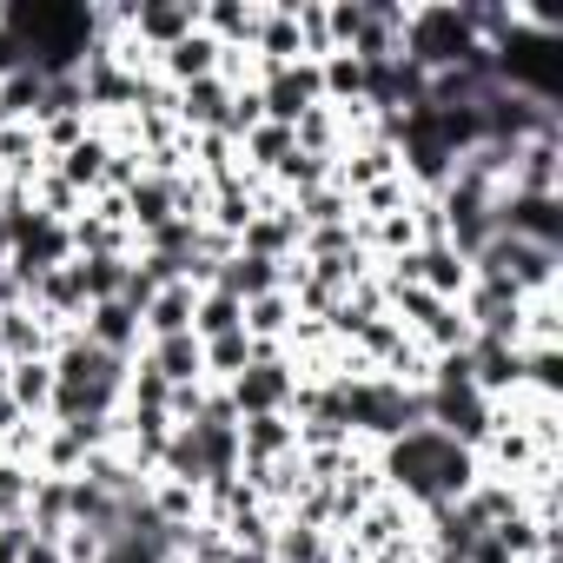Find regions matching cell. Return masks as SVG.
<instances>
[{"mask_svg":"<svg viewBox=\"0 0 563 563\" xmlns=\"http://www.w3.org/2000/svg\"><path fill=\"white\" fill-rule=\"evenodd\" d=\"M126 265H133V258H74V278H80L87 306H100V299H120V286H126Z\"/></svg>","mask_w":563,"mask_h":563,"instance_id":"36","label":"cell"},{"mask_svg":"<svg viewBox=\"0 0 563 563\" xmlns=\"http://www.w3.org/2000/svg\"><path fill=\"white\" fill-rule=\"evenodd\" d=\"M0 385H8V398H14L21 418H41V424H47V411H54V365H47V358L8 365V372H0Z\"/></svg>","mask_w":563,"mask_h":563,"instance_id":"20","label":"cell"},{"mask_svg":"<svg viewBox=\"0 0 563 563\" xmlns=\"http://www.w3.org/2000/svg\"><path fill=\"white\" fill-rule=\"evenodd\" d=\"M199 27V0H126V34L159 60L166 47H179Z\"/></svg>","mask_w":563,"mask_h":563,"instance_id":"4","label":"cell"},{"mask_svg":"<svg viewBox=\"0 0 563 563\" xmlns=\"http://www.w3.org/2000/svg\"><path fill=\"white\" fill-rule=\"evenodd\" d=\"M292 27H299V54H306V60H325V54H332L325 0H292Z\"/></svg>","mask_w":563,"mask_h":563,"instance_id":"39","label":"cell"},{"mask_svg":"<svg viewBox=\"0 0 563 563\" xmlns=\"http://www.w3.org/2000/svg\"><path fill=\"white\" fill-rule=\"evenodd\" d=\"M471 385H477L490 405L510 398V391L523 385V352L504 345V339H471Z\"/></svg>","mask_w":563,"mask_h":563,"instance_id":"13","label":"cell"},{"mask_svg":"<svg viewBox=\"0 0 563 563\" xmlns=\"http://www.w3.org/2000/svg\"><path fill=\"white\" fill-rule=\"evenodd\" d=\"M232 556V537L219 530V523H179L173 530V563H225Z\"/></svg>","mask_w":563,"mask_h":563,"instance_id":"31","label":"cell"},{"mask_svg":"<svg viewBox=\"0 0 563 563\" xmlns=\"http://www.w3.org/2000/svg\"><path fill=\"white\" fill-rule=\"evenodd\" d=\"M206 385H232L245 365H252V339L245 332H225V339H206Z\"/></svg>","mask_w":563,"mask_h":563,"instance_id":"35","label":"cell"},{"mask_svg":"<svg viewBox=\"0 0 563 563\" xmlns=\"http://www.w3.org/2000/svg\"><path fill=\"white\" fill-rule=\"evenodd\" d=\"M484 41L471 34V14H464V0H418V8L405 14V67H418L424 80L431 74H451L477 54Z\"/></svg>","mask_w":563,"mask_h":563,"instance_id":"2","label":"cell"},{"mask_svg":"<svg viewBox=\"0 0 563 563\" xmlns=\"http://www.w3.org/2000/svg\"><path fill=\"white\" fill-rule=\"evenodd\" d=\"M126 219H133V239L159 232V225L173 219V179H159V173H140V179L126 186Z\"/></svg>","mask_w":563,"mask_h":563,"instance_id":"24","label":"cell"},{"mask_svg":"<svg viewBox=\"0 0 563 563\" xmlns=\"http://www.w3.org/2000/svg\"><path fill=\"white\" fill-rule=\"evenodd\" d=\"M278 265H286V258H258V252H232V258L219 265V278H212V286H219V292H232L239 306H252V299H265V292H286V286H278Z\"/></svg>","mask_w":563,"mask_h":563,"instance_id":"16","label":"cell"},{"mask_svg":"<svg viewBox=\"0 0 563 563\" xmlns=\"http://www.w3.org/2000/svg\"><path fill=\"white\" fill-rule=\"evenodd\" d=\"M67 484L74 477H34V497H27V530L34 537H60L67 530Z\"/></svg>","mask_w":563,"mask_h":563,"instance_id":"30","label":"cell"},{"mask_svg":"<svg viewBox=\"0 0 563 563\" xmlns=\"http://www.w3.org/2000/svg\"><path fill=\"white\" fill-rule=\"evenodd\" d=\"M292 325H299L292 292H265V299H252V306H245V339H258V345H286V339H292Z\"/></svg>","mask_w":563,"mask_h":563,"instance_id":"27","label":"cell"},{"mask_svg":"<svg viewBox=\"0 0 563 563\" xmlns=\"http://www.w3.org/2000/svg\"><path fill=\"white\" fill-rule=\"evenodd\" d=\"M54 332H47V319L34 312V306H8L0 312V352H8V365H21V358H54Z\"/></svg>","mask_w":563,"mask_h":563,"instance_id":"18","label":"cell"},{"mask_svg":"<svg viewBox=\"0 0 563 563\" xmlns=\"http://www.w3.org/2000/svg\"><path fill=\"white\" fill-rule=\"evenodd\" d=\"M471 278H504L517 299L563 292V245H530V239L490 232V239L471 252Z\"/></svg>","mask_w":563,"mask_h":563,"instance_id":"3","label":"cell"},{"mask_svg":"<svg viewBox=\"0 0 563 563\" xmlns=\"http://www.w3.org/2000/svg\"><path fill=\"white\" fill-rule=\"evenodd\" d=\"M345 537L358 543V556H378V550H391L398 537H418V504H405L398 490H378V497L365 504V517H358Z\"/></svg>","mask_w":563,"mask_h":563,"instance_id":"9","label":"cell"},{"mask_svg":"<svg viewBox=\"0 0 563 563\" xmlns=\"http://www.w3.org/2000/svg\"><path fill=\"white\" fill-rule=\"evenodd\" d=\"M146 510L166 530H179V523H199L206 517V490L199 484H179V477H146Z\"/></svg>","mask_w":563,"mask_h":563,"instance_id":"22","label":"cell"},{"mask_svg":"<svg viewBox=\"0 0 563 563\" xmlns=\"http://www.w3.org/2000/svg\"><path fill=\"white\" fill-rule=\"evenodd\" d=\"M517 345H563V292H537L517 312Z\"/></svg>","mask_w":563,"mask_h":563,"instance_id":"29","label":"cell"},{"mask_svg":"<svg viewBox=\"0 0 563 563\" xmlns=\"http://www.w3.org/2000/svg\"><path fill=\"white\" fill-rule=\"evenodd\" d=\"M252 60H258V74L306 60V54H299V27H292V0H265L258 34H252ZM252 87H258V80H252Z\"/></svg>","mask_w":563,"mask_h":563,"instance_id":"12","label":"cell"},{"mask_svg":"<svg viewBox=\"0 0 563 563\" xmlns=\"http://www.w3.org/2000/svg\"><path fill=\"white\" fill-rule=\"evenodd\" d=\"M140 358H146L166 385H206V352H199L192 332H179V339H146Z\"/></svg>","mask_w":563,"mask_h":563,"instance_id":"21","label":"cell"},{"mask_svg":"<svg viewBox=\"0 0 563 563\" xmlns=\"http://www.w3.org/2000/svg\"><path fill=\"white\" fill-rule=\"evenodd\" d=\"M192 431V444H199V464H206V484H225V477H239V424H186Z\"/></svg>","mask_w":563,"mask_h":563,"instance_id":"26","label":"cell"},{"mask_svg":"<svg viewBox=\"0 0 563 563\" xmlns=\"http://www.w3.org/2000/svg\"><path fill=\"white\" fill-rule=\"evenodd\" d=\"M80 332L100 345V352H113V358H140L146 352V332H140V312L126 306V299H100V306H87V319H80Z\"/></svg>","mask_w":563,"mask_h":563,"instance_id":"10","label":"cell"},{"mask_svg":"<svg viewBox=\"0 0 563 563\" xmlns=\"http://www.w3.org/2000/svg\"><path fill=\"white\" fill-rule=\"evenodd\" d=\"M27 199H34V212H41V219H54V225H74V219L87 212V199H80V192H74V186L54 173V166H47L34 186H27Z\"/></svg>","mask_w":563,"mask_h":563,"instance_id":"32","label":"cell"},{"mask_svg":"<svg viewBox=\"0 0 563 563\" xmlns=\"http://www.w3.org/2000/svg\"><path fill=\"white\" fill-rule=\"evenodd\" d=\"M192 299H199L192 278H173V286H159V292L140 306V332H146V339H179V332H192Z\"/></svg>","mask_w":563,"mask_h":563,"instance_id":"15","label":"cell"},{"mask_svg":"<svg viewBox=\"0 0 563 563\" xmlns=\"http://www.w3.org/2000/svg\"><path fill=\"white\" fill-rule=\"evenodd\" d=\"M299 451V431L286 411H258V418H239V457L245 464H278Z\"/></svg>","mask_w":563,"mask_h":563,"instance_id":"14","label":"cell"},{"mask_svg":"<svg viewBox=\"0 0 563 563\" xmlns=\"http://www.w3.org/2000/svg\"><path fill=\"white\" fill-rule=\"evenodd\" d=\"M225 113H232V87L212 74V80H192V87H173V120L179 133H225Z\"/></svg>","mask_w":563,"mask_h":563,"instance_id":"11","label":"cell"},{"mask_svg":"<svg viewBox=\"0 0 563 563\" xmlns=\"http://www.w3.org/2000/svg\"><path fill=\"white\" fill-rule=\"evenodd\" d=\"M258 100H265V120L272 126H292L299 113H312L325 93H319V60H292V67H272L258 74Z\"/></svg>","mask_w":563,"mask_h":563,"instance_id":"5","label":"cell"},{"mask_svg":"<svg viewBox=\"0 0 563 563\" xmlns=\"http://www.w3.org/2000/svg\"><path fill=\"white\" fill-rule=\"evenodd\" d=\"M378 471H385V490H398L405 504L431 510V504H457L477 484V451H464L438 424H411L405 438L378 444Z\"/></svg>","mask_w":563,"mask_h":563,"instance_id":"1","label":"cell"},{"mask_svg":"<svg viewBox=\"0 0 563 563\" xmlns=\"http://www.w3.org/2000/svg\"><path fill=\"white\" fill-rule=\"evenodd\" d=\"M212 74H219V41H212L206 27H192L179 47L159 54V80H166V87H192V80H212Z\"/></svg>","mask_w":563,"mask_h":563,"instance_id":"17","label":"cell"},{"mask_svg":"<svg viewBox=\"0 0 563 563\" xmlns=\"http://www.w3.org/2000/svg\"><path fill=\"white\" fill-rule=\"evenodd\" d=\"M225 332H245V306H239L232 292L206 286V292L192 299V339L206 345V339H225Z\"/></svg>","mask_w":563,"mask_h":563,"instance_id":"28","label":"cell"},{"mask_svg":"<svg viewBox=\"0 0 563 563\" xmlns=\"http://www.w3.org/2000/svg\"><path fill=\"white\" fill-rule=\"evenodd\" d=\"M239 252H258V258H292V252H299V219H292V206H286V212H258V219L239 232Z\"/></svg>","mask_w":563,"mask_h":563,"instance_id":"25","label":"cell"},{"mask_svg":"<svg viewBox=\"0 0 563 563\" xmlns=\"http://www.w3.org/2000/svg\"><path fill=\"white\" fill-rule=\"evenodd\" d=\"M21 563H67V556H60V537H27Z\"/></svg>","mask_w":563,"mask_h":563,"instance_id":"42","label":"cell"},{"mask_svg":"<svg viewBox=\"0 0 563 563\" xmlns=\"http://www.w3.org/2000/svg\"><path fill=\"white\" fill-rule=\"evenodd\" d=\"M206 398H212V385H173L166 418H173V424H199V418H206Z\"/></svg>","mask_w":563,"mask_h":563,"instance_id":"40","label":"cell"},{"mask_svg":"<svg viewBox=\"0 0 563 563\" xmlns=\"http://www.w3.org/2000/svg\"><path fill=\"white\" fill-rule=\"evenodd\" d=\"M27 523H0V563H21V550H27Z\"/></svg>","mask_w":563,"mask_h":563,"instance_id":"41","label":"cell"},{"mask_svg":"<svg viewBox=\"0 0 563 563\" xmlns=\"http://www.w3.org/2000/svg\"><path fill=\"white\" fill-rule=\"evenodd\" d=\"M504 192L563 199V133H543V140L510 146V179H504Z\"/></svg>","mask_w":563,"mask_h":563,"instance_id":"7","label":"cell"},{"mask_svg":"<svg viewBox=\"0 0 563 563\" xmlns=\"http://www.w3.org/2000/svg\"><path fill=\"white\" fill-rule=\"evenodd\" d=\"M107 159H113V146H107L100 133H87L74 153H60V159H54V173H60V179H67L80 199H93V192L107 186Z\"/></svg>","mask_w":563,"mask_h":563,"instance_id":"23","label":"cell"},{"mask_svg":"<svg viewBox=\"0 0 563 563\" xmlns=\"http://www.w3.org/2000/svg\"><path fill=\"white\" fill-rule=\"evenodd\" d=\"M225 563H272V550H239V543H232V556H225Z\"/></svg>","mask_w":563,"mask_h":563,"instance_id":"43","label":"cell"},{"mask_svg":"<svg viewBox=\"0 0 563 563\" xmlns=\"http://www.w3.org/2000/svg\"><path fill=\"white\" fill-rule=\"evenodd\" d=\"M34 133H41V153H47V166H54L60 153H74V146L93 133V120H87V113H54V120H34Z\"/></svg>","mask_w":563,"mask_h":563,"instance_id":"38","label":"cell"},{"mask_svg":"<svg viewBox=\"0 0 563 563\" xmlns=\"http://www.w3.org/2000/svg\"><path fill=\"white\" fill-rule=\"evenodd\" d=\"M510 563H550V556H510Z\"/></svg>","mask_w":563,"mask_h":563,"instance_id":"44","label":"cell"},{"mask_svg":"<svg viewBox=\"0 0 563 563\" xmlns=\"http://www.w3.org/2000/svg\"><path fill=\"white\" fill-rule=\"evenodd\" d=\"M411 199H418V186L405 173H391V179H378L352 199V219H391V212H411Z\"/></svg>","mask_w":563,"mask_h":563,"instance_id":"33","label":"cell"},{"mask_svg":"<svg viewBox=\"0 0 563 563\" xmlns=\"http://www.w3.org/2000/svg\"><path fill=\"white\" fill-rule=\"evenodd\" d=\"M34 464L0 457V523H27V497H34Z\"/></svg>","mask_w":563,"mask_h":563,"instance_id":"37","label":"cell"},{"mask_svg":"<svg viewBox=\"0 0 563 563\" xmlns=\"http://www.w3.org/2000/svg\"><path fill=\"white\" fill-rule=\"evenodd\" d=\"M497 232L530 239V245H563V199H530V192H497Z\"/></svg>","mask_w":563,"mask_h":563,"instance_id":"8","label":"cell"},{"mask_svg":"<svg viewBox=\"0 0 563 563\" xmlns=\"http://www.w3.org/2000/svg\"><path fill=\"white\" fill-rule=\"evenodd\" d=\"M225 398H232V411L239 418H258V411H292V391H299V378H292V358H272V365H245L232 385H219Z\"/></svg>","mask_w":563,"mask_h":563,"instance_id":"6","label":"cell"},{"mask_svg":"<svg viewBox=\"0 0 563 563\" xmlns=\"http://www.w3.org/2000/svg\"><path fill=\"white\" fill-rule=\"evenodd\" d=\"M258 14H265V0H199V27H206L219 47H252Z\"/></svg>","mask_w":563,"mask_h":563,"instance_id":"19","label":"cell"},{"mask_svg":"<svg viewBox=\"0 0 563 563\" xmlns=\"http://www.w3.org/2000/svg\"><path fill=\"white\" fill-rule=\"evenodd\" d=\"M292 219H299V232H312V225H352V199L339 186H312V192L292 199Z\"/></svg>","mask_w":563,"mask_h":563,"instance_id":"34","label":"cell"}]
</instances>
